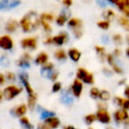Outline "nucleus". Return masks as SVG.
<instances>
[{
  "label": "nucleus",
  "instance_id": "obj_1",
  "mask_svg": "<svg viewBox=\"0 0 129 129\" xmlns=\"http://www.w3.org/2000/svg\"><path fill=\"white\" fill-rule=\"evenodd\" d=\"M24 32L29 33L37 30L40 25V20L37 18V13L34 11H30L24 15L19 23Z\"/></svg>",
  "mask_w": 129,
  "mask_h": 129
},
{
  "label": "nucleus",
  "instance_id": "obj_2",
  "mask_svg": "<svg viewBox=\"0 0 129 129\" xmlns=\"http://www.w3.org/2000/svg\"><path fill=\"white\" fill-rule=\"evenodd\" d=\"M20 80L21 83L23 84L27 94H28V99H27V107L29 109L33 110L36 106L37 102V94L34 93V89L30 86V84L28 81V76L26 73H21L19 75Z\"/></svg>",
  "mask_w": 129,
  "mask_h": 129
},
{
  "label": "nucleus",
  "instance_id": "obj_3",
  "mask_svg": "<svg viewBox=\"0 0 129 129\" xmlns=\"http://www.w3.org/2000/svg\"><path fill=\"white\" fill-rule=\"evenodd\" d=\"M68 27L72 30L73 35L80 39L83 36V22L77 18H71L68 21Z\"/></svg>",
  "mask_w": 129,
  "mask_h": 129
},
{
  "label": "nucleus",
  "instance_id": "obj_4",
  "mask_svg": "<svg viewBox=\"0 0 129 129\" xmlns=\"http://www.w3.org/2000/svg\"><path fill=\"white\" fill-rule=\"evenodd\" d=\"M109 4L115 6L123 15L129 18V0H107Z\"/></svg>",
  "mask_w": 129,
  "mask_h": 129
},
{
  "label": "nucleus",
  "instance_id": "obj_5",
  "mask_svg": "<svg viewBox=\"0 0 129 129\" xmlns=\"http://www.w3.org/2000/svg\"><path fill=\"white\" fill-rule=\"evenodd\" d=\"M21 92H22V88L19 87L16 85H14V84L8 86L3 90L5 99L7 100H14L15 97H17L18 95H20L21 93Z\"/></svg>",
  "mask_w": 129,
  "mask_h": 129
},
{
  "label": "nucleus",
  "instance_id": "obj_6",
  "mask_svg": "<svg viewBox=\"0 0 129 129\" xmlns=\"http://www.w3.org/2000/svg\"><path fill=\"white\" fill-rule=\"evenodd\" d=\"M114 118L118 123H124L125 124H129V115L127 110L119 109L114 113Z\"/></svg>",
  "mask_w": 129,
  "mask_h": 129
},
{
  "label": "nucleus",
  "instance_id": "obj_7",
  "mask_svg": "<svg viewBox=\"0 0 129 129\" xmlns=\"http://www.w3.org/2000/svg\"><path fill=\"white\" fill-rule=\"evenodd\" d=\"M14 47V41L9 35L0 37V49L4 50H11Z\"/></svg>",
  "mask_w": 129,
  "mask_h": 129
},
{
  "label": "nucleus",
  "instance_id": "obj_8",
  "mask_svg": "<svg viewBox=\"0 0 129 129\" xmlns=\"http://www.w3.org/2000/svg\"><path fill=\"white\" fill-rule=\"evenodd\" d=\"M21 47L28 49H36L37 46V40L35 37H27L21 41Z\"/></svg>",
  "mask_w": 129,
  "mask_h": 129
},
{
  "label": "nucleus",
  "instance_id": "obj_9",
  "mask_svg": "<svg viewBox=\"0 0 129 129\" xmlns=\"http://www.w3.org/2000/svg\"><path fill=\"white\" fill-rule=\"evenodd\" d=\"M20 4V0H0V10L14 9Z\"/></svg>",
  "mask_w": 129,
  "mask_h": 129
},
{
  "label": "nucleus",
  "instance_id": "obj_10",
  "mask_svg": "<svg viewBox=\"0 0 129 129\" xmlns=\"http://www.w3.org/2000/svg\"><path fill=\"white\" fill-rule=\"evenodd\" d=\"M96 119L103 124H108L111 121L110 114L106 110V109H100L96 112Z\"/></svg>",
  "mask_w": 129,
  "mask_h": 129
},
{
  "label": "nucleus",
  "instance_id": "obj_11",
  "mask_svg": "<svg viewBox=\"0 0 129 129\" xmlns=\"http://www.w3.org/2000/svg\"><path fill=\"white\" fill-rule=\"evenodd\" d=\"M72 92L75 97H80L83 90V84L79 79H75L71 87Z\"/></svg>",
  "mask_w": 129,
  "mask_h": 129
},
{
  "label": "nucleus",
  "instance_id": "obj_12",
  "mask_svg": "<svg viewBox=\"0 0 129 129\" xmlns=\"http://www.w3.org/2000/svg\"><path fill=\"white\" fill-rule=\"evenodd\" d=\"M53 43L57 46H62L69 41V35L66 32H61L58 35L52 37Z\"/></svg>",
  "mask_w": 129,
  "mask_h": 129
},
{
  "label": "nucleus",
  "instance_id": "obj_13",
  "mask_svg": "<svg viewBox=\"0 0 129 129\" xmlns=\"http://www.w3.org/2000/svg\"><path fill=\"white\" fill-rule=\"evenodd\" d=\"M27 106L25 104H21L18 105L17 106H15V108H13L11 111L12 114L15 116H17L18 118H21L23 116H24V115L26 114L27 111Z\"/></svg>",
  "mask_w": 129,
  "mask_h": 129
},
{
  "label": "nucleus",
  "instance_id": "obj_14",
  "mask_svg": "<svg viewBox=\"0 0 129 129\" xmlns=\"http://www.w3.org/2000/svg\"><path fill=\"white\" fill-rule=\"evenodd\" d=\"M31 59H32L31 55L28 52H24L21 57V58L18 60L17 64L21 68H27L30 66V62Z\"/></svg>",
  "mask_w": 129,
  "mask_h": 129
},
{
  "label": "nucleus",
  "instance_id": "obj_15",
  "mask_svg": "<svg viewBox=\"0 0 129 129\" xmlns=\"http://www.w3.org/2000/svg\"><path fill=\"white\" fill-rule=\"evenodd\" d=\"M50 128H57L59 124H60V121L58 118L52 116V117H49L46 119H45V122H44Z\"/></svg>",
  "mask_w": 129,
  "mask_h": 129
},
{
  "label": "nucleus",
  "instance_id": "obj_16",
  "mask_svg": "<svg viewBox=\"0 0 129 129\" xmlns=\"http://www.w3.org/2000/svg\"><path fill=\"white\" fill-rule=\"evenodd\" d=\"M102 16L104 20L109 21L110 23L113 21L115 18V13L112 9H106L104 10L102 13Z\"/></svg>",
  "mask_w": 129,
  "mask_h": 129
},
{
  "label": "nucleus",
  "instance_id": "obj_17",
  "mask_svg": "<svg viewBox=\"0 0 129 129\" xmlns=\"http://www.w3.org/2000/svg\"><path fill=\"white\" fill-rule=\"evenodd\" d=\"M69 56L71 58V59L72 61L77 62L81 58V53L78 49H77L75 48H72L69 50Z\"/></svg>",
  "mask_w": 129,
  "mask_h": 129
},
{
  "label": "nucleus",
  "instance_id": "obj_18",
  "mask_svg": "<svg viewBox=\"0 0 129 129\" xmlns=\"http://www.w3.org/2000/svg\"><path fill=\"white\" fill-rule=\"evenodd\" d=\"M47 61H48V55L44 52H40L35 59V62L37 64H40V66H43L46 63H48Z\"/></svg>",
  "mask_w": 129,
  "mask_h": 129
},
{
  "label": "nucleus",
  "instance_id": "obj_19",
  "mask_svg": "<svg viewBox=\"0 0 129 129\" xmlns=\"http://www.w3.org/2000/svg\"><path fill=\"white\" fill-rule=\"evenodd\" d=\"M18 23L15 20H11L8 21V23L6 25V30L9 33H14L17 30L18 28Z\"/></svg>",
  "mask_w": 129,
  "mask_h": 129
},
{
  "label": "nucleus",
  "instance_id": "obj_20",
  "mask_svg": "<svg viewBox=\"0 0 129 129\" xmlns=\"http://www.w3.org/2000/svg\"><path fill=\"white\" fill-rule=\"evenodd\" d=\"M117 21L121 27H123L126 30L129 31V18L124 16H118Z\"/></svg>",
  "mask_w": 129,
  "mask_h": 129
},
{
  "label": "nucleus",
  "instance_id": "obj_21",
  "mask_svg": "<svg viewBox=\"0 0 129 129\" xmlns=\"http://www.w3.org/2000/svg\"><path fill=\"white\" fill-rule=\"evenodd\" d=\"M70 18L66 16V15H64L63 14H59L58 16L56 17L55 18V22L56 24L58 25V26H64V24H66V23L67 22V21H69Z\"/></svg>",
  "mask_w": 129,
  "mask_h": 129
},
{
  "label": "nucleus",
  "instance_id": "obj_22",
  "mask_svg": "<svg viewBox=\"0 0 129 129\" xmlns=\"http://www.w3.org/2000/svg\"><path fill=\"white\" fill-rule=\"evenodd\" d=\"M20 122L24 129H34V126L31 124V123L27 117L23 116V117L20 118Z\"/></svg>",
  "mask_w": 129,
  "mask_h": 129
},
{
  "label": "nucleus",
  "instance_id": "obj_23",
  "mask_svg": "<svg viewBox=\"0 0 129 129\" xmlns=\"http://www.w3.org/2000/svg\"><path fill=\"white\" fill-rule=\"evenodd\" d=\"M54 56L56 59L59 60V61H62V60H64L67 58V54L66 52H64V49H58L57 50L55 54H54Z\"/></svg>",
  "mask_w": 129,
  "mask_h": 129
},
{
  "label": "nucleus",
  "instance_id": "obj_24",
  "mask_svg": "<svg viewBox=\"0 0 129 129\" xmlns=\"http://www.w3.org/2000/svg\"><path fill=\"white\" fill-rule=\"evenodd\" d=\"M54 19H55V16L51 13H43L40 16V21H44L46 22H51L54 21Z\"/></svg>",
  "mask_w": 129,
  "mask_h": 129
},
{
  "label": "nucleus",
  "instance_id": "obj_25",
  "mask_svg": "<svg viewBox=\"0 0 129 129\" xmlns=\"http://www.w3.org/2000/svg\"><path fill=\"white\" fill-rule=\"evenodd\" d=\"M95 50L96 53L99 55V58L101 61H103L106 57V52H105V48L100 46H95Z\"/></svg>",
  "mask_w": 129,
  "mask_h": 129
},
{
  "label": "nucleus",
  "instance_id": "obj_26",
  "mask_svg": "<svg viewBox=\"0 0 129 129\" xmlns=\"http://www.w3.org/2000/svg\"><path fill=\"white\" fill-rule=\"evenodd\" d=\"M88 73L89 72L86 69H84L83 68H81L77 72V78L79 79L80 81H83L84 79V78L87 75Z\"/></svg>",
  "mask_w": 129,
  "mask_h": 129
},
{
  "label": "nucleus",
  "instance_id": "obj_27",
  "mask_svg": "<svg viewBox=\"0 0 129 129\" xmlns=\"http://www.w3.org/2000/svg\"><path fill=\"white\" fill-rule=\"evenodd\" d=\"M97 26L102 29V30H108L110 27V22L108 21H106V20H103V21H100L97 22Z\"/></svg>",
  "mask_w": 129,
  "mask_h": 129
},
{
  "label": "nucleus",
  "instance_id": "obj_28",
  "mask_svg": "<svg viewBox=\"0 0 129 129\" xmlns=\"http://www.w3.org/2000/svg\"><path fill=\"white\" fill-rule=\"evenodd\" d=\"M72 100H73V99L70 96L69 93H68V91H66V93H63V95L61 97V101L64 103H71L72 102Z\"/></svg>",
  "mask_w": 129,
  "mask_h": 129
},
{
  "label": "nucleus",
  "instance_id": "obj_29",
  "mask_svg": "<svg viewBox=\"0 0 129 129\" xmlns=\"http://www.w3.org/2000/svg\"><path fill=\"white\" fill-rule=\"evenodd\" d=\"M40 25H42V27H43V30L47 34H49L52 32V27L51 25L49 24V22H46V21H40Z\"/></svg>",
  "mask_w": 129,
  "mask_h": 129
},
{
  "label": "nucleus",
  "instance_id": "obj_30",
  "mask_svg": "<svg viewBox=\"0 0 129 129\" xmlns=\"http://www.w3.org/2000/svg\"><path fill=\"white\" fill-rule=\"evenodd\" d=\"M112 41L117 44V45H121L122 43V41H123V38H122V36L119 34H115L112 36Z\"/></svg>",
  "mask_w": 129,
  "mask_h": 129
},
{
  "label": "nucleus",
  "instance_id": "obj_31",
  "mask_svg": "<svg viewBox=\"0 0 129 129\" xmlns=\"http://www.w3.org/2000/svg\"><path fill=\"white\" fill-rule=\"evenodd\" d=\"M99 97L100 98V100H102L103 101H107V100H109L110 99L111 95L107 90H103V91L100 92Z\"/></svg>",
  "mask_w": 129,
  "mask_h": 129
},
{
  "label": "nucleus",
  "instance_id": "obj_32",
  "mask_svg": "<svg viewBox=\"0 0 129 129\" xmlns=\"http://www.w3.org/2000/svg\"><path fill=\"white\" fill-rule=\"evenodd\" d=\"M96 119V116L93 114H90L87 115L85 117V121L87 124H91L92 123H93Z\"/></svg>",
  "mask_w": 129,
  "mask_h": 129
},
{
  "label": "nucleus",
  "instance_id": "obj_33",
  "mask_svg": "<svg viewBox=\"0 0 129 129\" xmlns=\"http://www.w3.org/2000/svg\"><path fill=\"white\" fill-rule=\"evenodd\" d=\"M100 91L96 88V87H93L90 91V96L93 99H96L97 97L100 96Z\"/></svg>",
  "mask_w": 129,
  "mask_h": 129
},
{
  "label": "nucleus",
  "instance_id": "obj_34",
  "mask_svg": "<svg viewBox=\"0 0 129 129\" xmlns=\"http://www.w3.org/2000/svg\"><path fill=\"white\" fill-rule=\"evenodd\" d=\"M95 2L102 9H106L108 6V5L109 4L107 0H95Z\"/></svg>",
  "mask_w": 129,
  "mask_h": 129
},
{
  "label": "nucleus",
  "instance_id": "obj_35",
  "mask_svg": "<svg viewBox=\"0 0 129 129\" xmlns=\"http://www.w3.org/2000/svg\"><path fill=\"white\" fill-rule=\"evenodd\" d=\"M111 66H112V69L114 70V72H116L117 74H121V73H122V69H121L119 66H117V64H115V62H113V63L111 64Z\"/></svg>",
  "mask_w": 129,
  "mask_h": 129
},
{
  "label": "nucleus",
  "instance_id": "obj_36",
  "mask_svg": "<svg viewBox=\"0 0 129 129\" xmlns=\"http://www.w3.org/2000/svg\"><path fill=\"white\" fill-rule=\"evenodd\" d=\"M6 79L10 81H14L16 78V75L13 72H7L6 75Z\"/></svg>",
  "mask_w": 129,
  "mask_h": 129
},
{
  "label": "nucleus",
  "instance_id": "obj_37",
  "mask_svg": "<svg viewBox=\"0 0 129 129\" xmlns=\"http://www.w3.org/2000/svg\"><path fill=\"white\" fill-rule=\"evenodd\" d=\"M62 4L64 8L69 9L73 4V0H62Z\"/></svg>",
  "mask_w": 129,
  "mask_h": 129
},
{
  "label": "nucleus",
  "instance_id": "obj_38",
  "mask_svg": "<svg viewBox=\"0 0 129 129\" xmlns=\"http://www.w3.org/2000/svg\"><path fill=\"white\" fill-rule=\"evenodd\" d=\"M61 83H59V82H55L54 84H53V86H52V91L53 92H58L60 90H61Z\"/></svg>",
  "mask_w": 129,
  "mask_h": 129
},
{
  "label": "nucleus",
  "instance_id": "obj_39",
  "mask_svg": "<svg viewBox=\"0 0 129 129\" xmlns=\"http://www.w3.org/2000/svg\"><path fill=\"white\" fill-rule=\"evenodd\" d=\"M124 99H123V98H121V97H115V103H116L119 106H121V107H122V105H123V103H124Z\"/></svg>",
  "mask_w": 129,
  "mask_h": 129
},
{
  "label": "nucleus",
  "instance_id": "obj_40",
  "mask_svg": "<svg viewBox=\"0 0 129 129\" xmlns=\"http://www.w3.org/2000/svg\"><path fill=\"white\" fill-rule=\"evenodd\" d=\"M122 108L125 110H129V100L127 99H124V103L122 105Z\"/></svg>",
  "mask_w": 129,
  "mask_h": 129
},
{
  "label": "nucleus",
  "instance_id": "obj_41",
  "mask_svg": "<svg viewBox=\"0 0 129 129\" xmlns=\"http://www.w3.org/2000/svg\"><path fill=\"white\" fill-rule=\"evenodd\" d=\"M6 75H4L3 74H2V73H0V86H3L5 83H6Z\"/></svg>",
  "mask_w": 129,
  "mask_h": 129
},
{
  "label": "nucleus",
  "instance_id": "obj_42",
  "mask_svg": "<svg viewBox=\"0 0 129 129\" xmlns=\"http://www.w3.org/2000/svg\"><path fill=\"white\" fill-rule=\"evenodd\" d=\"M44 43L46 45H49V44H52L53 43V40H52V37H48L44 40Z\"/></svg>",
  "mask_w": 129,
  "mask_h": 129
},
{
  "label": "nucleus",
  "instance_id": "obj_43",
  "mask_svg": "<svg viewBox=\"0 0 129 129\" xmlns=\"http://www.w3.org/2000/svg\"><path fill=\"white\" fill-rule=\"evenodd\" d=\"M38 129H50L45 123H41L38 125Z\"/></svg>",
  "mask_w": 129,
  "mask_h": 129
},
{
  "label": "nucleus",
  "instance_id": "obj_44",
  "mask_svg": "<svg viewBox=\"0 0 129 129\" xmlns=\"http://www.w3.org/2000/svg\"><path fill=\"white\" fill-rule=\"evenodd\" d=\"M124 95L127 100H129V86H127L124 89Z\"/></svg>",
  "mask_w": 129,
  "mask_h": 129
},
{
  "label": "nucleus",
  "instance_id": "obj_45",
  "mask_svg": "<svg viewBox=\"0 0 129 129\" xmlns=\"http://www.w3.org/2000/svg\"><path fill=\"white\" fill-rule=\"evenodd\" d=\"M113 54L115 56H119L121 55V50L119 49H115L113 52Z\"/></svg>",
  "mask_w": 129,
  "mask_h": 129
},
{
  "label": "nucleus",
  "instance_id": "obj_46",
  "mask_svg": "<svg viewBox=\"0 0 129 129\" xmlns=\"http://www.w3.org/2000/svg\"><path fill=\"white\" fill-rule=\"evenodd\" d=\"M4 99H5V96H4L3 90H0V102H2Z\"/></svg>",
  "mask_w": 129,
  "mask_h": 129
},
{
  "label": "nucleus",
  "instance_id": "obj_47",
  "mask_svg": "<svg viewBox=\"0 0 129 129\" xmlns=\"http://www.w3.org/2000/svg\"><path fill=\"white\" fill-rule=\"evenodd\" d=\"M108 40H109V37H108V36H106V35H104V36L103 37V42H106Z\"/></svg>",
  "mask_w": 129,
  "mask_h": 129
},
{
  "label": "nucleus",
  "instance_id": "obj_48",
  "mask_svg": "<svg viewBox=\"0 0 129 129\" xmlns=\"http://www.w3.org/2000/svg\"><path fill=\"white\" fill-rule=\"evenodd\" d=\"M66 127V129H76L73 126H68V127Z\"/></svg>",
  "mask_w": 129,
  "mask_h": 129
},
{
  "label": "nucleus",
  "instance_id": "obj_49",
  "mask_svg": "<svg viewBox=\"0 0 129 129\" xmlns=\"http://www.w3.org/2000/svg\"><path fill=\"white\" fill-rule=\"evenodd\" d=\"M126 41H127V44L129 45V35H127V36L126 37Z\"/></svg>",
  "mask_w": 129,
  "mask_h": 129
},
{
  "label": "nucleus",
  "instance_id": "obj_50",
  "mask_svg": "<svg viewBox=\"0 0 129 129\" xmlns=\"http://www.w3.org/2000/svg\"><path fill=\"white\" fill-rule=\"evenodd\" d=\"M126 55L129 57V48H127V49H126Z\"/></svg>",
  "mask_w": 129,
  "mask_h": 129
},
{
  "label": "nucleus",
  "instance_id": "obj_51",
  "mask_svg": "<svg viewBox=\"0 0 129 129\" xmlns=\"http://www.w3.org/2000/svg\"><path fill=\"white\" fill-rule=\"evenodd\" d=\"M84 2L85 3H89L91 2V0H84Z\"/></svg>",
  "mask_w": 129,
  "mask_h": 129
},
{
  "label": "nucleus",
  "instance_id": "obj_52",
  "mask_svg": "<svg viewBox=\"0 0 129 129\" xmlns=\"http://www.w3.org/2000/svg\"><path fill=\"white\" fill-rule=\"evenodd\" d=\"M107 129H113L112 127H107Z\"/></svg>",
  "mask_w": 129,
  "mask_h": 129
},
{
  "label": "nucleus",
  "instance_id": "obj_53",
  "mask_svg": "<svg viewBox=\"0 0 129 129\" xmlns=\"http://www.w3.org/2000/svg\"><path fill=\"white\" fill-rule=\"evenodd\" d=\"M89 129H93V128H89Z\"/></svg>",
  "mask_w": 129,
  "mask_h": 129
},
{
  "label": "nucleus",
  "instance_id": "obj_54",
  "mask_svg": "<svg viewBox=\"0 0 129 129\" xmlns=\"http://www.w3.org/2000/svg\"><path fill=\"white\" fill-rule=\"evenodd\" d=\"M64 129H66V127H64Z\"/></svg>",
  "mask_w": 129,
  "mask_h": 129
}]
</instances>
